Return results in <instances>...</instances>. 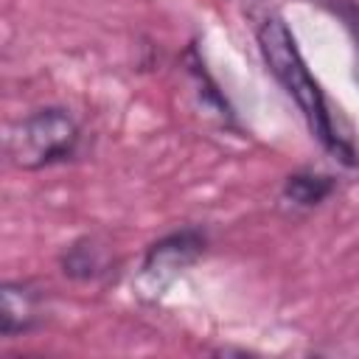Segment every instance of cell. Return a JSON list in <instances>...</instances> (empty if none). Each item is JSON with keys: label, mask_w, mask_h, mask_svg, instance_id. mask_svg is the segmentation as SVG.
Listing matches in <instances>:
<instances>
[{"label": "cell", "mask_w": 359, "mask_h": 359, "mask_svg": "<svg viewBox=\"0 0 359 359\" xmlns=\"http://www.w3.org/2000/svg\"><path fill=\"white\" fill-rule=\"evenodd\" d=\"M258 48H261V56L269 67V73L280 81V87L289 93V98L297 104V109L303 112L311 135L334 154L339 157L345 165H353L356 163V149L351 146V140L345 135H339L331 112H328V104H325V95L320 90V84L314 81V76L309 73L297 45H294V36L292 31L286 28V22L280 17H266L258 31Z\"/></svg>", "instance_id": "obj_1"}, {"label": "cell", "mask_w": 359, "mask_h": 359, "mask_svg": "<svg viewBox=\"0 0 359 359\" xmlns=\"http://www.w3.org/2000/svg\"><path fill=\"white\" fill-rule=\"evenodd\" d=\"M79 146V123L67 109L45 107L8 129L6 154L17 168L36 171L73 157Z\"/></svg>", "instance_id": "obj_2"}, {"label": "cell", "mask_w": 359, "mask_h": 359, "mask_svg": "<svg viewBox=\"0 0 359 359\" xmlns=\"http://www.w3.org/2000/svg\"><path fill=\"white\" fill-rule=\"evenodd\" d=\"M205 250V236L199 230H180L157 244L149 247L146 261H143V278L149 280L151 289L165 286L177 272L191 266Z\"/></svg>", "instance_id": "obj_3"}, {"label": "cell", "mask_w": 359, "mask_h": 359, "mask_svg": "<svg viewBox=\"0 0 359 359\" xmlns=\"http://www.w3.org/2000/svg\"><path fill=\"white\" fill-rule=\"evenodd\" d=\"M42 320V294L31 283H3L0 289V331L3 337L25 334Z\"/></svg>", "instance_id": "obj_4"}, {"label": "cell", "mask_w": 359, "mask_h": 359, "mask_svg": "<svg viewBox=\"0 0 359 359\" xmlns=\"http://www.w3.org/2000/svg\"><path fill=\"white\" fill-rule=\"evenodd\" d=\"M331 191H334V180L325 174H314V171H297V174L286 177V182H283V196L300 208L320 205Z\"/></svg>", "instance_id": "obj_5"}, {"label": "cell", "mask_w": 359, "mask_h": 359, "mask_svg": "<svg viewBox=\"0 0 359 359\" xmlns=\"http://www.w3.org/2000/svg\"><path fill=\"white\" fill-rule=\"evenodd\" d=\"M62 266H65V272H67L70 278L90 280V278H95V275L104 272V266H107V252H104V247H98L93 238H81V241H76V244L67 250V255L62 258Z\"/></svg>", "instance_id": "obj_6"}, {"label": "cell", "mask_w": 359, "mask_h": 359, "mask_svg": "<svg viewBox=\"0 0 359 359\" xmlns=\"http://www.w3.org/2000/svg\"><path fill=\"white\" fill-rule=\"evenodd\" d=\"M339 17L345 20L348 31L353 34V42H356V56H359V6H351V3H339ZM359 65V62H356ZM356 76H359V67H356Z\"/></svg>", "instance_id": "obj_7"}]
</instances>
